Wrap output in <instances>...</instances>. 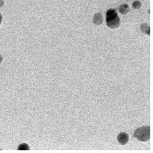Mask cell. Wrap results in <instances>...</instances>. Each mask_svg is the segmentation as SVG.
Segmentation results:
<instances>
[{
	"mask_svg": "<svg viewBox=\"0 0 153 153\" xmlns=\"http://www.w3.org/2000/svg\"><path fill=\"white\" fill-rule=\"evenodd\" d=\"M106 24L110 28H117L120 24V19L119 18L117 11L115 9H111L106 11Z\"/></svg>",
	"mask_w": 153,
	"mask_h": 153,
	"instance_id": "1",
	"label": "cell"
},
{
	"mask_svg": "<svg viewBox=\"0 0 153 153\" xmlns=\"http://www.w3.org/2000/svg\"><path fill=\"white\" fill-rule=\"evenodd\" d=\"M133 137L141 141H147L150 138V126H141L136 129Z\"/></svg>",
	"mask_w": 153,
	"mask_h": 153,
	"instance_id": "2",
	"label": "cell"
},
{
	"mask_svg": "<svg viewBox=\"0 0 153 153\" xmlns=\"http://www.w3.org/2000/svg\"><path fill=\"white\" fill-rule=\"evenodd\" d=\"M117 140L119 144H121L122 145H125L128 143L129 140V137L127 133L122 132L118 134L117 136Z\"/></svg>",
	"mask_w": 153,
	"mask_h": 153,
	"instance_id": "3",
	"label": "cell"
},
{
	"mask_svg": "<svg viewBox=\"0 0 153 153\" xmlns=\"http://www.w3.org/2000/svg\"><path fill=\"white\" fill-rule=\"evenodd\" d=\"M118 10L121 14H125L129 11L130 9L128 5L126 4H122V5L119 6V7H118Z\"/></svg>",
	"mask_w": 153,
	"mask_h": 153,
	"instance_id": "4",
	"label": "cell"
},
{
	"mask_svg": "<svg viewBox=\"0 0 153 153\" xmlns=\"http://www.w3.org/2000/svg\"><path fill=\"white\" fill-rule=\"evenodd\" d=\"M141 30L145 33L148 34L150 36V27L148 25L144 23L141 26Z\"/></svg>",
	"mask_w": 153,
	"mask_h": 153,
	"instance_id": "5",
	"label": "cell"
},
{
	"mask_svg": "<svg viewBox=\"0 0 153 153\" xmlns=\"http://www.w3.org/2000/svg\"><path fill=\"white\" fill-rule=\"evenodd\" d=\"M103 19L102 18V16H100L99 18H98V17H97V15H96V14H95L94 16V19H93V22L95 24H96V25H100L102 22H103Z\"/></svg>",
	"mask_w": 153,
	"mask_h": 153,
	"instance_id": "6",
	"label": "cell"
},
{
	"mask_svg": "<svg viewBox=\"0 0 153 153\" xmlns=\"http://www.w3.org/2000/svg\"><path fill=\"white\" fill-rule=\"evenodd\" d=\"M17 149L18 150H30V148L27 144L23 143V144H21L18 147Z\"/></svg>",
	"mask_w": 153,
	"mask_h": 153,
	"instance_id": "7",
	"label": "cell"
},
{
	"mask_svg": "<svg viewBox=\"0 0 153 153\" xmlns=\"http://www.w3.org/2000/svg\"><path fill=\"white\" fill-rule=\"evenodd\" d=\"M141 3L139 1H135L133 4V8L134 9H139L141 7Z\"/></svg>",
	"mask_w": 153,
	"mask_h": 153,
	"instance_id": "8",
	"label": "cell"
},
{
	"mask_svg": "<svg viewBox=\"0 0 153 153\" xmlns=\"http://www.w3.org/2000/svg\"><path fill=\"white\" fill-rule=\"evenodd\" d=\"M4 5V2L2 0H0V6H2Z\"/></svg>",
	"mask_w": 153,
	"mask_h": 153,
	"instance_id": "9",
	"label": "cell"
},
{
	"mask_svg": "<svg viewBox=\"0 0 153 153\" xmlns=\"http://www.w3.org/2000/svg\"><path fill=\"white\" fill-rule=\"evenodd\" d=\"M2 16L1 14H0V25H1V21H2Z\"/></svg>",
	"mask_w": 153,
	"mask_h": 153,
	"instance_id": "10",
	"label": "cell"
},
{
	"mask_svg": "<svg viewBox=\"0 0 153 153\" xmlns=\"http://www.w3.org/2000/svg\"><path fill=\"white\" fill-rule=\"evenodd\" d=\"M2 57H1V56H0V63H1V62H2Z\"/></svg>",
	"mask_w": 153,
	"mask_h": 153,
	"instance_id": "11",
	"label": "cell"
}]
</instances>
